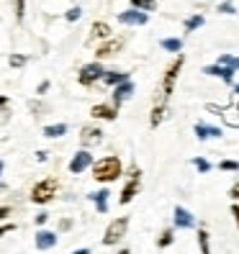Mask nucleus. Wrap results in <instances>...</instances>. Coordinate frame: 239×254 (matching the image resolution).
<instances>
[{
	"label": "nucleus",
	"instance_id": "nucleus-14",
	"mask_svg": "<svg viewBox=\"0 0 239 254\" xmlns=\"http://www.w3.org/2000/svg\"><path fill=\"white\" fill-rule=\"evenodd\" d=\"M100 133H103L100 128H93V126H85V128H82V136H80V139H82V144H98V141L103 139Z\"/></svg>",
	"mask_w": 239,
	"mask_h": 254
},
{
	"label": "nucleus",
	"instance_id": "nucleus-17",
	"mask_svg": "<svg viewBox=\"0 0 239 254\" xmlns=\"http://www.w3.org/2000/svg\"><path fill=\"white\" fill-rule=\"evenodd\" d=\"M196 136L198 139H208V136H221V131L214 126H206V124H196Z\"/></svg>",
	"mask_w": 239,
	"mask_h": 254
},
{
	"label": "nucleus",
	"instance_id": "nucleus-27",
	"mask_svg": "<svg viewBox=\"0 0 239 254\" xmlns=\"http://www.w3.org/2000/svg\"><path fill=\"white\" fill-rule=\"evenodd\" d=\"M10 64H13V67H23V64H26V57H23V54H13V57H10Z\"/></svg>",
	"mask_w": 239,
	"mask_h": 254
},
{
	"label": "nucleus",
	"instance_id": "nucleus-26",
	"mask_svg": "<svg viewBox=\"0 0 239 254\" xmlns=\"http://www.w3.org/2000/svg\"><path fill=\"white\" fill-rule=\"evenodd\" d=\"M162 113H165V108H162V106H157V108L152 111V121H149V124H152V128L162 121Z\"/></svg>",
	"mask_w": 239,
	"mask_h": 254
},
{
	"label": "nucleus",
	"instance_id": "nucleus-31",
	"mask_svg": "<svg viewBox=\"0 0 239 254\" xmlns=\"http://www.w3.org/2000/svg\"><path fill=\"white\" fill-rule=\"evenodd\" d=\"M23 8H26V0H16V18H23Z\"/></svg>",
	"mask_w": 239,
	"mask_h": 254
},
{
	"label": "nucleus",
	"instance_id": "nucleus-19",
	"mask_svg": "<svg viewBox=\"0 0 239 254\" xmlns=\"http://www.w3.org/2000/svg\"><path fill=\"white\" fill-rule=\"evenodd\" d=\"M216 64H221V67H229V69H239V57H232V54H221L219 59H216Z\"/></svg>",
	"mask_w": 239,
	"mask_h": 254
},
{
	"label": "nucleus",
	"instance_id": "nucleus-37",
	"mask_svg": "<svg viewBox=\"0 0 239 254\" xmlns=\"http://www.w3.org/2000/svg\"><path fill=\"white\" fill-rule=\"evenodd\" d=\"M72 254H90V249H78V252H72Z\"/></svg>",
	"mask_w": 239,
	"mask_h": 254
},
{
	"label": "nucleus",
	"instance_id": "nucleus-7",
	"mask_svg": "<svg viewBox=\"0 0 239 254\" xmlns=\"http://www.w3.org/2000/svg\"><path fill=\"white\" fill-rule=\"evenodd\" d=\"M103 74V67L98 64V62H93V64H85L82 67V72H80V85H93L98 77Z\"/></svg>",
	"mask_w": 239,
	"mask_h": 254
},
{
	"label": "nucleus",
	"instance_id": "nucleus-1",
	"mask_svg": "<svg viewBox=\"0 0 239 254\" xmlns=\"http://www.w3.org/2000/svg\"><path fill=\"white\" fill-rule=\"evenodd\" d=\"M121 175V159L118 157H103L93 164V177L100 183H113Z\"/></svg>",
	"mask_w": 239,
	"mask_h": 254
},
{
	"label": "nucleus",
	"instance_id": "nucleus-24",
	"mask_svg": "<svg viewBox=\"0 0 239 254\" xmlns=\"http://www.w3.org/2000/svg\"><path fill=\"white\" fill-rule=\"evenodd\" d=\"M198 26H203V16H190V18L185 21V28H188V31H196Z\"/></svg>",
	"mask_w": 239,
	"mask_h": 254
},
{
	"label": "nucleus",
	"instance_id": "nucleus-20",
	"mask_svg": "<svg viewBox=\"0 0 239 254\" xmlns=\"http://www.w3.org/2000/svg\"><path fill=\"white\" fill-rule=\"evenodd\" d=\"M93 39H106L108 34H111V26L108 23H103V21H98V23H93Z\"/></svg>",
	"mask_w": 239,
	"mask_h": 254
},
{
	"label": "nucleus",
	"instance_id": "nucleus-9",
	"mask_svg": "<svg viewBox=\"0 0 239 254\" xmlns=\"http://www.w3.org/2000/svg\"><path fill=\"white\" fill-rule=\"evenodd\" d=\"M175 226L177 229H193V226H196V221H193V216L185 211V208L177 205L175 208Z\"/></svg>",
	"mask_w": 239,
	"mask_h": 254
},
{
	"label": "nucleus",
	"instance_id": "nucleus-10",
	"mask_svg": "<svg viewBox=\"0 0 239 254\" xmlns=\"http://www.w3.org/2000/svg\"><path fill=\"white\" fill-rule=\"evenodd\" d=\"M93 118H103V121H113L118 116V106H93Z\"/></svg>",
	"mask_w": 239,
	"mask_h": 254
},
{
	"label": "nucleus",
	"instance_id": "nucleus-4",
	"mask_svg": "<svg viewBox=\"0 0 239 254\" xmlns=\"http://www.w3.org/2000/svg\"><path fill=\"white\" fill-rule=\"evenodd\" d=\"M180 67H183V57H177L175 62L167 67L165 82H162V95H165V98H170V93H172V85H175V77H177V72H180Z\"/></svg>",
	"mask_w": 239,
	"mask_h": 254
},
{
	"label": "nucleus",
	"instance_id": "nucleus-8",
	"mask_svg": "<svg viewBox=\"0 0 239 254\" xmlns=\"http://www.w3.org/2000/svg\"><path fill=\"white\" fill-rule=\"evenodd\" d=\"M118 21H121L124 26H144L147 23V13H142V10H126V13L118 16Z\"/></svg>",
	"mask_w": 239,
	"mask_h": 254
},
{
	"label": "nucleus",
	"instance_id": "nucleus-35",
	"mask_svg": "<svg viewBox=\"0 0 239 254\" xmlns=\"http://www.w3.org/2000/svg\"><path fill=\"white\" fill-rule=\"evenodd\" d=\"M47 218H49V213H39L36 216V223H47Z\"/></svg>",
	"mask_w": 239,
	"mask_h": 254
},
{
	"label": "nucleus",
	"instance_id": "nucleus-5",
	"mask_svg": "<svg viewBox=\"0 0 239 254\" xmlns=\"http://www.w3.org/2000/svg\"><path fill=\"white\" fill-rule=\"evenodd\" d=\"M131 175H134V177L126 183V188H124V192H121V203H124V205H126V203H131V200H134V195L139 192V170L134 167V170H131Z\"/></svg>",
	"mask_w": 239,
	"mask_h": 254
},
{
	"label": "nucleus",
	"instance_id": "nucleus-11",
	"mask_svg": "<svg viewBox=\"0 0 239 254\" xmlns=\"http://www.w3.org/2000/svg\"><path fill=\"white\" fill-rule=\"evenodd\" d=\"M203 72H206V74H216V77L221 74V80H224V82H232V80H234V69L221 67V64H208Z\"/></svg>",
	"mask_w": 239,
	"mask_h": 254
},
{
	"label": "nucleus",
	"instance_id": "nucleus-28",
	"mask_svg": "<svg viewBox=\"0 0 239 254\" xmlns=\"http://www.w3.org/2000/svg\"><path fill=\"white\" fill-rule=\"evenodd\" d=\"M219 167H221V170H229V172H234V170H239V162H232V159H227V162H221Z\"/></svg>",
	"mask_w": 239,
	"mask_h": 254
},
{
	"label": "nucleus",
	"instance_id": "nucleus-33",
	"mask_svg": "<svg viewBox=\"0 0 239 254\" xmlns=\"http://www.w3.org/2000/svg\"><path fill=\"white\" fill-rule=\"evenodd\" d=\"M219 10H221V13H229V16H232V13H234V5H232V3H221Z\"/></svg>",
	"mask_w": 239,
	"mask_h": 254
},
{
	"label": "nucleus",
	"instance_id": "nucleus-21",
	"mask_svg": "<svg viewBox=\"0 0 239 254\" xmlns=\"http://www.w3.org/2000/svg\"><path fill=\"white\" fill-rule=\"evenodd\" d=\"M65 131H67V126H65V124H54V126H47V128H44V136L57 139V136H62Z\"/></svg>",
	"mask_w": 239,
	"mask_h": 254
},
{
	"label": "nucleus",
	"instance_id": "nucleus-32",
	"mask_svg": "<svg viewBox=\"0 0 239 254\" xmlns=\"http://www.w3.org/2000/svg\"><path fill=\"white\" fill-rule=\"evenodd\" d=\"M82 16V10L80 8H72V10H67V21H78Z\"/></svg>",
	"mask_w": 239,
	"mask_h": 254
},
{
	"label": "nucleus",
	"instance_id": "nucleus-15",
	"mask_svg": "<svg viewBox=\"0 0 239 254\" xmlns=\"http://www.w3.org/2000/svg\"><path fill=\"white\" fill-rule=\"evenodd\" d=\"M131 90H134V85H131V82L118 85V87H116V93H113V103H116V106H121V100H126V98L131 95Z\"/></svg>",
	"mask_w": 239,
	"mask_h": 254
},
{
	"label": "nucleus",
	"instance_id": "nucleus-3",
	"mask_svg": "<svg viewBox=\"0 0 239 254\" xmlns=\"http://www.w3.org/2000/svg\"><path fill=\"white\" fill-rule=\"evenodd\" d=\"M126 226H129V218H118V221H113L111 226H108V231H106V236H103V244H116L118 239L126 234Z\"/></svg>",
	"mask_w": 239,
	"mask_h": 254
},
{
	"label": "nucleus",
	"instance_id": "nucleus-6",
	"mask_svg": "<svg viewBox=\"0 0 239 254\" xmlns=\"http://www.w3.org/2000/svg\"><path fill=\"white\" fill-rule=\"evenodd\" d=\"M93 164V154L90 152H80V154H75L72 157V162H70V172H75V175H80L82 170H87Z\"/></svg>",
	"mask_w": 239,
	"mask_h": 254
},
{
	"label": "nucleus",
	"instance_id": "nucleus-30",
	"mask_svg": "<svg viewBox=\"0 0 239 254\" xmlns=\"http://www.w3.org/2000/svg\"><path fill=\"white\" fill-rule=\"evenodd\" d=\"M170 244H172V231H165L159 239V247H170Z\"/></svg>",
	"mask_w": 239,
	"mask_h": 254
},
{
	"label": "nucleus",
	"instance_id": "nucleus-23",
	"mask_svg": "<svg viewBox=\"0 0 239 254\" xmlns=\"http://www.w3.org/2000/svg\"><path fill=\"white\" fill-rule=\"evenodd\" d=\"M162 47H165L167 52H180L183 49V41L180 39H165V41H162Z\"/></svg>",
	"mask_w": 239,
	"mask_h": 254
},
{
	"label": "nucleus",
	"instance_id": "nucleus-34",
	"mask_svg": "<svg viewBox=\"0 0 239 254\" xmlns=\"http://www.w3.org/2000/svg\"><path fill=\"white\" fill-rule=\"evenodd\" d=\"M229 195H232L234 200H239V183H237V185H232V190H229Z\"/></svg>",
	"mask_w": 239,
	"mask_h": 254
},
{
	"label": "nucleus",
	"instance_id": "nucleus-12",
	"mask_svg": "<svg viewBox=\"0 0 239 254\" xmlns=\"http://www.w3.org/2000/svg\"><path fill=\"white\" fill-rule=\"evenodd\" d=\"M54 244H57V234L54 231H39L36 234V247L39 249H49Z\"/></svg>",
	"mask_w": 239,
	"mask_h": 254
},
{
	"label": "nucleus",
	"instance_id": "nucleus-16",
	"mask_svg": "<svg viewBox=\"0 0 239 254\" xmlns=\"http://www.w3.org/2000/svg\"><path fill=\"white\" fill-rule=\"evenodd\" d=\"M108 195H111V192L108 190H98V192H93V200H95V205H98V211L100 213H106L108 211Z\"/></svg>",
	"mask_w": 239,
	"mask_h": 254
},
{
	"label": "nucleus",
	"instance_id": "nucleus-36",
	"mask_svg": "<svg viewBox=\"0 0 239 254\" xmlns=\"http://www.w3.org/2000/svg\"><path fill=\"white\" fill-rule=\"evenodd\" d=\"M232 216L237 218V226H239V205H232Z\"/></svg>",
	"mask_w": 239,
	"mask_h": 254
},
{
	"label": "nucleus",
	"instance_id": "nucleus-18",
	"mask_svg": "<svg viewBox=\"0 0 239 254\" xmlns=\"http://www.w3.org/2000/svg\"><path fill=\"white\" fill-rule=\"evenodd\" d=\"M103 80H106L108 85H124V82H129V72H108L106 74V77H103Z\"/></svg>",
	"mask_w": 239,
	"mask_h": 254
},
{
	"label": "nucleus",
	"instance_id": "nucleus-25",
	"mask_svg": "<svg viewBox=\"0 0 239 254\" xmlns=\"http://www.w3.org/2000/svg\"><path fill=\"white\" fill-rule=\"evenodd\" d=\"M198 244H201V252L203 254H211V249H208V234L206 231H198Z\"/></svg>",
	"mask_w": 239,
	"mask_h": 254
},
{
	"label": "nucleus",
	"instance_id": "nucleus-2",
	"mask_svg": "<svg viewBox=\"0 0 239 254\" xmlns=\"http://www.w3.org/2000/svg\"><path fill=\"white\" fill-rule=\"evenodd\" d=\"M54 190H57V183H54V180H41V183L34 185V190H31V200L39 203V205L49 203V200L54 198Z\"/></svg>",
	"mask_w": 239,
	"mask_h": 254
},
{
	"label": "nucleus",
	"instance_id": "nucleus-39",
	"mask_svg": "<svg viewBox=\"0 0 239 254\" xmlns=\"http://www.w3.org/2000/svg\"><path fill=\"white\" fill-rule=\"evenodd\" d=\"M237 95H239V85H237Z\"/></svg>",
	"mask_w": 239,
	"mask_h": 254
},
{
	"label": "nucleus",
	"instance_id": "nucleus-29",
	"mask_svg": "<svg viewBox=\"0 0 239 254\" xmlns=\"http://www.w3.org/2000/svg\"><path fill=\"white\" fill-rule=\"evenodd\" d=\"M193 164H196L201 172H208V170H211V164H208L206 159H201V157H198V159H193Z\"/></svg>",
	"mask_w": 239,
	"mask_h": 254
},
{
	"label": "nucleus",
	"instance_id": "nucleus-22",
	"mask_svg": "<svg viewBox=\"0 0 239 254\" xmlns=\"http://www.w3.org/2000/svg\"><path fill=\"white\" fill-rule=\"evenodd\" d=\"M129 3H131V8H137V10H155L157 8V3H155V0H129Z\"/></svg>",
	"mask_w": 239,
	"mask_h": 254
},
{
	"label": "nucleus",
	"instance_id": "nucleus-38",
	"mask_svg": "<svg viewBox=\"0 0 239 254\" xmlns=\"http://www.w3.org/2000/svg\"><path fill=\"white\" fill-rule=\"evenodd\" d=\"M118 254H129V249H121V252H118Z\"/></svg>",
	"mask_w": 239,
	"mask_h": 254
},
{
	"label": "nucleus",
	"instance_id": "nucleus-13",
	"mask_svg": "<svg viewBox=\"0 0 239 254\" xmlns=\"http://www.w3.org/2000/svg\"><path fill=\"white\" fill-rule=\"evenodd\" d=\"M121 47H124V41H121V39H111L108 44H103V47H100L95 54L103 59V57H111V54H116V52L121 49Z\"/></svg>",
	"mask_w": 239,
	"mask_h": 254
}]
</instances>
